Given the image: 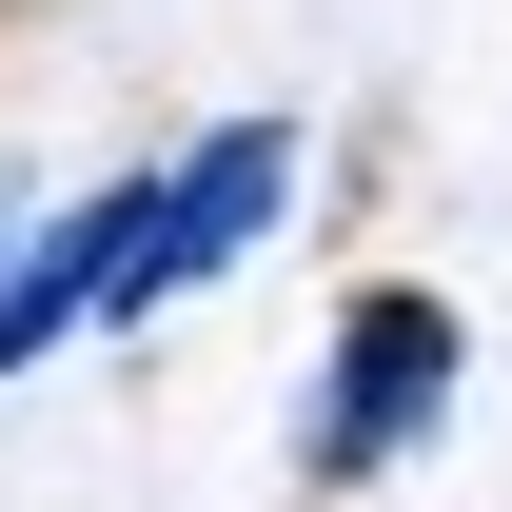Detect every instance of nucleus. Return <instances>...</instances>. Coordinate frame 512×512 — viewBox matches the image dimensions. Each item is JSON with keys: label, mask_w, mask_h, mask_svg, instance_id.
<instances>
[{"label": "nucleus", "mask_w": 512, "mask_h": 512, "mask_svg": "<svg viewBox=\"0 0 512 512\" xmlns=\"http://www.w3.org/2000/svg\"><path fill=\"white\" fill-rule=\"evenodd\" d=\"M138 217H158V178H99L60 237L0 256V375H20V355H60L79 316H138Z\"/></svg>", "instance_id": "f257e3e1"}, {"label": "nucleus", "mask_w": 512, "mask_h": 512, "mask_svg": "<svg viewBox=\"0 0 512 512\" xmlns=\"http://www.w3.org/2000/svg\"><path fill=\"white\" fill-rule=\"evenodd\" d=\"M276 197H296V119H217L158 178V217H138V296H178V276H217L237 237H276Z\"/></svg>", "instance_id": "f03ea898"}, {"label": "nucleus", "mask_w": 512, "mask_h": 512, "mask_svg": "<svg viewBox=\"0 0 512 512\" xmlns=\"http://www.w3.org/2000/svg\"><path fill=\"white\" fill-rule=\"evenodd\" d=\"M453 414V296H355V335H335V473H375V453H414Z\"/></svg>", "instance_id": "7ed1b4c3"}]
</instances>
